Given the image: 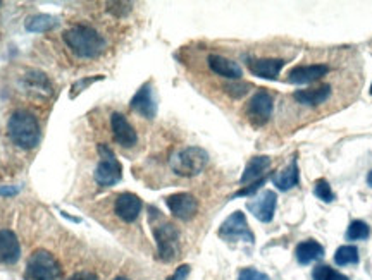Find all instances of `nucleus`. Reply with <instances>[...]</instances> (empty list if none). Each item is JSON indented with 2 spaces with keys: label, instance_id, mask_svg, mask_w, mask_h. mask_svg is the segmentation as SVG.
I'll return each mask as SVG.
<instances>
[{
  "label": "nucleus",
  "instance_id": "1",
  "mask_svg": "<svg viewBox=\"0 0 372 280\" xmlns=\"http://www.w3.org/2000/svg\"><path fill=\"white\" fill-rule=\"evenodd\" d=\"M64 42L69 47L76 57L81 59H95L103 54L107 43L97 30L86 25H76L64 31Z\"/></svg>",
  "mask_w": 372,
  "mask_h": 280
},
{
  "label": "nucleus",
  "instance_id": "2",
  "mask_svg": "<svg viewBox=\"0 0 372 280\" xmlns=\"http://www.w3.org/2000/svg\"><path fill=\"white\" fill-rule=\"evenodd\" d=\"M11 141L23 150H33L40 143V124L31 112L16 110L7 122Z\"/></svg>",
  "mask_w": 372,
  "mask_h": 280
},
{
  "label": "nucleus",
  "instance_id": "3",
  "mask_svg": "<svg viewBox=\"0 0 372 280\" xmlns=\"http://www.w3.org/2000/svg\"><path fill=\"white\" fill-rule=\"evenodd\" d=\"M62 275L61 263L49 251L38 250L28 258L25 280H59Z\"/></svg>",
  "mask_w": 372,
  "mask_h": 280
},
{
  "label": "nucleus",
  "instance_id": "4",
  "mask_svg": "<svg viewBox=\"0 0 372 280\" xmlns=\"http://www.w3.org/2000/svg\"><path fill=\"white\" fill-rule=\"evenodd\" d=\"M209 153L200 146H188L171 158V169L183 177H193L207 167Z\"/></svg>",
  "mask_w": 372,
  "mask_h": 280
},
{
  "label": "nucleus",
  "instance_id": "5",
  "mask_svg": "<svg viewBox=\"0 0 372 280\" xmlns=\"http://www.w3.org/2000/svg\"><path fill=\"white\" fill-rule=\"evenodd\" d=\"M155 243H157V255L164 263H171L179 255V232L173 223L159 222L152 223Z\"/></svg>",
  "mask_w": 372,
  "mask_h": 280
},
{
  "label": "nucleus",
  "instance_id": "6",
  "mask_svg": "<svg viewBox=\"0 0 372 280\" xmlns=\"http://www.w3.org/2000/svg\"><path fill=\"white\" fill-rule=\"evenodd\" d=\"M97 150L100 155V162L97 169H95V181H97L98 186L103 187L115 186L123 179L121 162L115 157L114 151L107 145H103V143H100Z\"/></svg>",
  "mask_w": 372,
  "mask_h": 280
},
{
  "label": "nucleus",
  "instance_id": "7",
  "mask_svg": "<svg viewBox=\"0 0 372 280\" xmlns=\"http://www.w3.org/2000/svg\"><path fill=\"white\" fill-rule=\"evenodd\" d=\"M219 238L224 239L227 243H235V241H245L248 244H254L255 238L254 232L250 231L248 227L247 217L243 211H235L227 217L219 227Z\"/></svg>",
  "mask_w": 372,
  "mask_h": 280
},
{
  "label": "nucleus",
  "instance_id": "8",
  "mask_svg": "<svg viewBox=\"0 0 372 280\" xmlns=\"http://www.w3.org/2000/svg\"><path fill=\"white\" fill-rule=\"evenodd\" d=\"M273 109H274V102L273 97H271L267 91H257L254 97L250 98V102L247 103V117L250 119V122L254 126H264L273 115Z\"/></svg>",
  "mask_w": 372,
  "mask_h": 280
},
{
  "label": "nucleus",
  "instance_id": "9",
  "mask_svg": "<svg viewBox=\"0 0 372 280\" xmlns=\"http://www.w3.org/2000/svg\"><path fill=\"white\" fill-rule=\"evenodd\" d=\"M276 205H278V196H276L274 191L266 189L261 194L255 196V198H252L247 203V208L255 218L264 223H269L274 218Z\"/></svg>",
  "mask_w": 372,
  "mask_h": 280
},
{
  "label": "nucleus",
  "instance_id": "10",
  "mask_svg": "<svg viewBox=\"0 0 372 280\" xmlns=\"http://www.w3.org/2000/svg\"><path fill=\"white\" fill-rule=\"evenodd\" d=\"M166 205L171 214L179 220H190L197 215L198 202L190 193H176L166 198Z\"/></svg>",
  "mask_w": 372,
  "mask_h": 280
},
{
  "label": "nucleus",
  "instance_id": "11",
  "mask_svg": "<svg viewBox=\"0 0 372 280\" xmlns=\"http://www.w3.org/2000/svg\"><path fill=\"white\" fill-rule=\"evenodd\" d=\"M111 127H112V136H114L115 143L124 148H131L137 145L138 136L135 127L128 122V119L124 117L119 112H114L111 115Z\"/></svg>",
  "mask_w": 372,
  "mask_h": 280
},
{
  "label": "nucleus",
  "instance_id": "12",
  "mask_svg": "<svg viewBox=\"0 0 372 280\" xmlns=\"http://www.w3.org/2000/svg\"><path fill=\"white\" fill-rule=\"evenodd\" d=\"M329 73L326 64H309V66H297L288 73V83L291 85H310Z\"/></svg>",
  "mask_w": 372,
  "mask_h": 280
},
{
  "label": "nucleus",
  "instance_id": "13",
  "mask_svg": "<svg viewBox=\"0 0 372 280\" xmlns=\"http://www.w3.org/2000/svg\"><path fill=\"white\" fill-rule=\"evenodd\" d=\"M131 110L142 115L145 119H155L157 115V103H155L154 91H152L150 83H145L140 90L135 93V97L130 102Z\"/></svg>",
  "mask_w": 372,
  "mask_h": 280
},
{
  "label": "nucleus",
  "instance_id": "14",
  "mask_svg": "<svg viewBox=\"0 0 372 280\" xmlns=\"http://www.w3.org/2000/svg\"><path fill=\"white\" fill-rule=\"evenodd\" d=\"M142 208H143L142 199H140L138 196L133 193L119 194L118 199H115V203H114L115 215H118L123 222H128V223L135 222V220L140 217V214H142Z\"/></svg>",
  "mask_w": 372,
  "mask_h": 280
},
{
  "label": "nucleus",
  "instance_id": "15",
  "mask_svg": "<svg viewBox=\"0 0 372 280\" xmlns=\"http://www.w3.org/2000/svg\"><path fill=\"white\" fill-rule=\"evenodd\" d=\"M285 64L286 62L283 59H248L247 66L248 71L257 78L274 81V79H278Z\"/></svg>",
  "mask_w": 372,
  "mask_h": 280
},
{
  "label": "nucleus",
  "instance_id": "16",
  "mask_svg": "<svg viewBox=\"0 0 372 280\" xmlns=\"http://www.w3.org/2000/svg\"><path fill=\"white\" fill-rule=\"evenodd\" d=\"M21 256V246L13 231H0V263L4 265H14Z\"/></svg>",
  "mask_w": 372,
  "mask_h": 280
},
{
  "label": "nucleus",
  "instance_id": "17",
  "mask_svg": "<svg viewBox=\"0 0 372 280\" xmlns=\"http://www.w3.org/2000/svg\"><path fill=\"white\" fill-rule=\"evenodd\" d=\"M207 62H209L212 73H215L218 76H222V78L226 79H233V81H239V79H242L243 76L242 67H239L238 62L231 61V59H226L218 54H212L209 55V59H207Z\"/></svg>",
  "mask_w": 372,
  "mask_h": 280
},
{
  "label": "nucleus",
  "instance_id": "18",
  "mask_svg": "<svg viewBox=\"0 0 372 280\" xmlns=\"http://www.w3.org/2000/svg\"><path fill=\"white\" fill-rule=\"evenodd\" d=\"M331 86L329 85H322L319 88H310V90H298L293 93V98L297 100L298 103L307 107H319L321 103L327 102L331 97Z\"/></svg>",
  "mask_w": 372,
  "mask_h": 280
},
{
  "label": "nucleus",
  "instance_id": "19",
  "mask_svg": "<svg viewBox=\"0 0 372 280\" xmlns=\"http://www.w3.org/2000/svg\"><path fill=\"white\" fill-rule=\"evenodd\" d=\"M271 167V158L266 157V155H259V157L250 158V162L247 163L245 170H243L242 179H239V184H248V182H255L259 179H262L264 172Z\"/></svg>",
  "mask_w": 372,
  "mask_h": 280
},
{
  "label": "nucleus",
  "instance_id": "20",
  "mask_svg": "<svg viewBox=\"0 0 372 280\" xmlns=\"http://www.w3.org/2000/svg\"><path fill=\"white\" fill-rule=\"evenodd\" d=\"M295 256H297L300 265H309L312 262L324 258V247L314 239H309V241L298 244L297 250H295Z\"/></svg>",
  "mask_w": 372,
  "mask_h": 280
},
{
  "label": "nucleus",
  "instance_id": "21",
  "mask_svg": "<svg viewBox=\"0 0 372 280\" xmlns=\"http://www.w3.org/2000/svg\"><path fill=\"white\" fill-rule=\"evenodd\" d=\"M300 181V172L297 165V157H293L290 165L286 169H283L281 172L273 175V182L274 186L278 187L279 191H290L291 187H295Z\"/></svg>",
  "mask_w": 372,
  "mask_h": 280
},
{
  "label": "nucleus",
  "instance_id": "22",
  "mask_svg": "<svg viewBox=\"0 0 372 280\" xmlns=\"http://www.w3.org/2000/svg\"><path fill=\"white\" fill-rule=\"evenodd\" d=\"M59 25V19L55 16L49 14H38L33 16L26 21V30L31 31V33H45V31L54 30L55 26Z\"/></svg>",
  "mask_w": 372,
  "mask_h": 280
},
{
  "label": "nucleus",
  "instance_id": "23",
  "mask_svg": "<svg viewBox=\"0 0 372 280\" xmlns=\"http://www.w3.org/2000/svg\"><path fill=\"white\" fill-rule=\"evenodd\" d=\"M334 263L338 267L357 265L359 263V250L355 246H339L334 253Z\"/></svg>",
  "mask_w": 372,
  "mask_h": 280
},
{
  "label": "nucleus",
  "instance_id": "24",
  "mask_svg": "<svg viewBox=\"0 0 372 280\" xmlns=\"http://www.w3.org/2000/svg\"><path fill=\"white\" fill-rule=\"evenodd\" d=\"M371 227L367 226L363 220H354L346 229V239L348 241H363L369 238Z\"/></svg>",
  "mask_w": 372,
  "mask_h": 280
},
{
  "label": "nucleus",
  "instance_id": "25",
  "mask_svg": "<svg viewBox=\"0 0 372 280\" xmlns=\"http://www.w3.org/2000/svg\"><path fill=\"white\" fill-rule=\"evenodd\" d=\"M312 279L314 280H350L346 275L339 274L327 265H317L312 272Z\"/></svg>",
  "mask_w": 372,
  "mask_h": 280
},
{
  "label": "nucleus",
  "instance_id": "26",
  "mask_svg": "<svg viewBox=\"0 0 372 280\" xmlns=\"http://www.w3.org/2000/svg\"><path fill=\"white\" fill-rule=\"evenodd\" d=\"M314 194L324 203H333L336 199V194L333 193V189H331L329 182H327L326 179H319V181H315Z\"/></svg>",
  "mask_w": 372,
  "mask_h": 280
},
{
  "label": "nucleus",
  "instance_id": "27",
  "mask_svg": "<svg viewBox=\"0 0 372 280\" xmlns=\"http://www.w3.org/2000/svg\"><path fill=\"white\" fill-rule=\"evenodd\" d=\"M224 91H226L227 95H231L233 98H242L250 91V85H247V83H242V81L230 83V85H224Z\"/></svg>",
  "mask_w": 372,
  "mask_h": 280
},
{
  "label": "nucleus",
  "instance_id": "28",
  "mask_svg": "<svg viewBox=\"0 0 372 280\" xmlns=\"http://www.w3.org/2000/svg\"><path fill=\"white\" fill-rule=\"evenodd\" d=\"M100 79H103V76H95V78H85V79H79V81H76L73 88H71V98H76V95L81 93V91H85L88 86L94 85L95 81H100Z\"/></svg>",
  "mask_w": 372,
  "mask_h": 280
},
{
  "label": "nucleus",
  "instance_id": "29",
  "mask_svg": "<svg viewBox=\"0 0 372 280\" xmlns=\"http://www.w3.org/2000/svg\"><path fill=\"white\" fill-rule=\"evenodd\" d=\"M238 280H269V277L266 274H262V272L255 270V268H243L239 272Z\"/></svg>",
  "mask_w": 372,
  "mask_h": 280
},
{
  "label": "nucleus",
  "instance_id": "30",
  "mask_svg": "<svg viewBox=\"0 0 372 280\" xmlns=\"http://www.w3.org/2000/svg\"><path fill=\"white\" fill-rule=\"evenodd\" d=\"M264 184H266V177L259 179V181L252 182L250 186L243 187V189H239L238 193H236L235 196H252V194H255V193H257L259 189H261V186H264Z\"/></svg>",
  "mask_w": 372,
  "mask_h": 280
},
{
  "label": "nucleus",
  "instance_id": "31",
  "mask_svg": "<svg viewBox=\"0 0 372 280\" xmlns=\"http://www.w3.org/2000/svg\"><path fill=\"white\" fill-rule=\"evenodd\" d=\"M188 274H190V267L188 265H181L178 268V270L174 272L171 277H167V280H186Z\"/></svg>",
  "mask_w": 372,
  "mask_h": 280
},
{
  "label": "nucleus",
  "instance_id": "32",
  "mask_svg": "<svg viewBox=\"0 0 372 280\" xmlns=\"http://www.w3.org/2000/svg\"><path fill=\"white\" fill-rule=\"evenodd\" d=\"M69 280H98V277L94 272H78Z\"/></svg>",
  "mask_w": 372,
  "mask_h": 280
},
{
  "label": "nucleus",
  "instance_id": "33",
  "mask_svg": "<svg viewBox=\"0 0 372 280\" xmlns=\"http://www.w3.org/2000/svg\"><path fill=\"white\" fill-rule=\"evenodd\" d=\"M18 187H0V194H16Z\"/></svg>",
  "mask_w": 372,
  "mask_h": 280
},
{
  "label": "nucleus",
  "instance_id": "34",
  "mask_svg": "<svg viewBox=\"0 0 372 280\" xmlns=\"http://www.w3.org/2000/svg\"><path fill=\"white\" fill-rule=\"evenodd\" d=\"M367 184L372 187V170L369 172V175H367Z\"/></svg>",
  "mask_w": 372,
  "mask_h": 280
},
{
  "label": "nucleus",
  "instance_id": "35",
  "mask_svg": "<svg viewBox=\"0 0 372 280\" xmlns=\"http://www.w3.org/2000/svg\"><path fill=\"white\" fill-rule=\"evenodd\" d=\"M114 280H130V279H126V277H118V279H114Z\"/></svg>",
  "mask_w": 372,
  "mask_h": 280
},
{
  "label": "nucleus",
  "instance_id": "36",
  "mask_svg": "<svg viewBox=\"0 0 372 280\" xmlns=\"http://www.w3.org/2000/svg\"><path fill=\"white\" fill-rule=\"evenodd\" d=\"M371 95H372V85H371Z\"/></svg>",
  "mask_w": 372,
  "mask_h": 280
}]
</instances>
